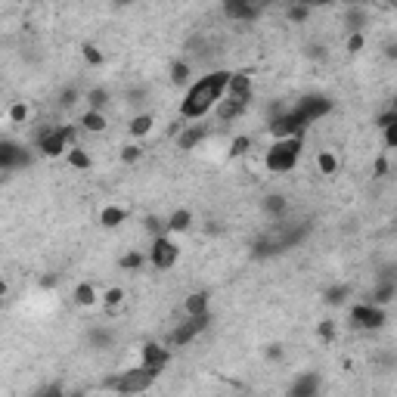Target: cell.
<instances>
[{"instance_id":"8992f818","label":"cell","mask_w":397,"mask_h":397,"mask_svg":"<svg viewBox=\"0 0 397 397\" xmlns=\"http://www.w3.org/2000/svg\"><path fill=\"white\" fill-rule=\"evenodd\" d=\"M251 97H255V81H251L249 71H230V81H227V90H223V99L233 103V106L249 109Z\"/></svg>"},{"instance_id":"52a82bcc","label":"cell","mask_w":397,"mask_h":397,"mask_svg":"<svg viewBox=\"0 0 397 397\" xmlns=\"http://www.w3.org/2000/svg\"><path fill=\"white\" fill-rule=\"evenodd\" d=\"M351 326L363 329V332L382 329V326H385V310L375 307V305H366V301H360V305L351 307Z\"/></svg>"},{"instance_id":"9a60e30c","label":"cell","mask_w":397,"mask_h":397,"mask_svg":"<svg viewBox=\"0 0 397 397\" xmlns=\"http://www.w3.org/2000/svg\"><path fill=\"white\" fill-rule=\"evenodd\" d=\"M183 316H208V295L205 292H193L183 301Z\"/></svg>"},{"instance_id":"ac0fdd59","label":"cell","mask_w":397,"mask_h":397,"mask_svg":"<svg viewBox=\"0 0 397 397\" xmlns=\"http://www.w3.org/2000/svg\"><path fill=\"white\" fill-rule=\"evenodd\" d=\"M190 75H193L190 60H177L174 66H171V84H174V88H183V84H193V81H190Z\"/></svg>"},{"instance_id":"603a6c76","label":"cell","mask_w":397,"mask_h":397,"mask_svg":"<svg viewBox=\"0 0 397 397\" xmlns=\"http://www.w3.org/2000/svg\"><path fill=\"white\" fill-rule=\"evenodd\" d=\"M316 171H320V174H335V171H338V158H335V153L323 149V153L316 155Z\"/></svg>"},{"instance_id":"5bb4252c","label":"cell","mask_w":397,"mask_h":397,"mask_svg":"<svg viewBox=\"0 0 397 397\" xmlns=\"http://www.w3.org/2000/svg\"><path fill=\"white\" fill-rule=\"evenodd\" d=\"M165 227H168V233H186V230L193 227V211L190 208H177V211H171V218L165 221Z\"/></svg>"},{"instance_id":"e0dca14e","label":"cell","mask_w":397,"mask_h":397,"mask_svg":"<svg viewBox=\"0 0 397 397\" xmlns=\"http://www.w3.org/2000/svg\"><path fill=\"white\" fill-rule=\"evenodd\" d=\"M106 125H109V121H106V112H84L81 118H78V127L88 134H103Z\"/></svg>"},{"instance_id":"5b68a950","label":"cell","mask_w":397,"mask_h":397,"mask_svg":"<svg viewBox=\"0 0 397 397\" xmlns=\"http://www.w3.org/2000/svg\"><path fill=\"white\" fill-rule=\"evenodd\" d=\"M180 261V249L171 236H155L149 242V251H146V264H153L155 270H171Z\"/></svg>"},{"instance_id":"4dcf8cb0","label":"cell","mask_w":397,"mask_h":397,"mask_svg":"<svg viewBox=\"0 0 397 397\" xmlns=\"http://www.w3.org/2000/svg\"><path fill=\"white\" fill-rule=\"evenodd\" d=\"M391 125H397V112L394 109H385L379 118H375V127H382V131H385V127H391Z\"/></svg>"},{"instance_id":"44dd1931","label":"cell","mask_w":397,"mask_h":397,"mask_svg":"<svg viewBox=\"0 0 397 397\" xmlns=\"http://www.w3.org/2000/svg\"><path fill=\"white\" fill-rule=\"evenodd\" d=\"M97 288H93V283H78L75 286V305H81V307H90V305H97Z\"/></svg>"},{"instance_id":"83f0119b","label":"cell","mask_w":397,"mask_h":397,"mask_svg":"<svg viewBox=\"0 0 397 397\" xmlns=\"http://www.w3.org/2000/svg\"><path fill=\"white\" fill-rule=\"evenodd\" d=\"M140 158H143V146H140V143H127V146L121 149V162L134 165V162H140Z\"/></svg>"},{"instance_id":"cb8c5ba5","label":"cell","mask_w":397,"mask_h":397,"mask_svg":"<svg viewBox=\"0 0 397 397\" xmlns=\"http://www.w3.org/2000/svg\"><path fill=\"white\" fill-rule=\"evenodd\" d=\"M69 165H71V168H78V171H88V168H90V155H88V149L71 146V149H69Z\"/></svg>"},{"instance_id":"7a4b0ae2","label":"cell","mask_w":397,"mask_h":397,"mask_svg":"<svg viewBox=\"0 0 397 397\" xmlns=\"http://www.w3.org/2000/svg\"><path fill=\"white\" fill-rule=\"evenodd\" d=\"M301 137H286V140H273V146L264 155V168L270 174H292L298 168L301 158Z\"/></svg>"},{"instance_id":"e575fe53","label":"cell","mask_w":397,"mask_h":397,"mask_svg":"<svg viewBox=\"0 0 397 397\" xmlns=\"http://www.w3.org/2000/svg\"><path fill=\"white\" fill-rule=\"evenodd\" d=\"M66 397H84V394H81V391H78V394H75V391H71V394H66Z\"/></svg>"},{"instance_id":"7c38bea8","label":"cell","mask_w":397,"mask_h":397,"mask_svg":"<svg viewBox=\"0 0 397 397\" xmlns=\"http://www.w3.org/2000/svg\"><path fill=\"white\" fill-rule=\"evenodd\" d=\"M288 397H320V375L316 372H301L288 388Z\"/></svg>"},{"instance_id":"ba28073f","label":"cell","mask_w":397,"mask_h":397,"mask_svg":"<svg viewBox=\"0 0 397 397\" xmlns=\"http://www.w3.org/2000/svg\"><path fill=\"white\" fill-rule=\"evenodd\" d=\"M28 162H32V153H28L22 143L0 140V171H19Z\"/></svg>"},{"instance_id":"d4e9b609","label":"cell","mask_w":397,"mask_h":397,"mask_svg":"<svg viewBox=\"0 0 397 397\" xmlns=\"http://www.w3.org/2000/svg\"><path fill=\"white\" fill-rule=\"evenodd\" d=\"M125 301V288H118V286H112V288H106V295H103V305L109 307V310H115Z\"/></svg>"},{"instance_id":"9c48e42d","label":"cell","mask_w":397,"mask_h":397,"mask_svg":"<svg viewBox=\"0 0 397 397\" xmlns=\"http://www.w3.org/2000/svg\"><path fill=\"white\" fill-rule=\"evenodd\" d=\"M168 363H171V351L165 348V344H158V342H146V344H143L140 366H146V370H153V372H162Z\"/></svg>"},{"instance_id":"d6a6232c","label":"cell","mask_w":397,"mask_h":397,"mask_svg":"<svg viewBox=\"0 0 397 397\" xmlns=\"http://www.w3.org/2000/svg\"><path fill=\"white\" fill-rule=\"evenodd\" d=\"M320 335H323V338H332V335H335V326H332V323L326 320V323L320 326Z\"/></svg>"},{"instance_id":"836d02e7","label":"cell","mask_w":397,"mask_h":397,"mask_svg":"<svg viewBox=\"0 0 397 397\" xmlns=\"http://www.w3.org/2000/svg\"><path fill=\"white\" fill-rule=\"evenodd\" d=\"M4 295H6V283H4V279H0V298H4Z\"/></svg>"},{"instance_id":"ffe728a7","label":"cell","mask_w":397,"mask_h":397,"mask_svg":"<svg viewBox=\"0 0 397 397\" xmlns=\"http://www.w3.org/2000/svg\"><path fill=\"white\" fill-rule=\"evenodd\" d=\"M310 16H314V6H307V4H288V6H286V19H288L292 25L307 22Z\"/></svg>"},{"instance_id":"2e32d148","label":"cell","mask_w":397,"mask_h":397,"mask_svg":"<svg viewBox=\"0 0 397 397\" xmlns=\"http://www.w3.org/2000/svg\"><path fill=\"white\" fill-rule=\"evenodd\" d=\"M125 221H127V211L121 205H106L103 211H99V227H106V230L121 227Z\"/></svg>"},{"instance_id":"3957f363","label":"cell","mask_w":397,"mask_h":397,"mask_svg":"<svg viewBox=\"0 0 397 397\" xmlns=\"http://www.w3.org/2000/svg\"><path fill=\"white\" fill-rule=\"evenodd\" d=\"M155 379H158V372L146 370V366H134V370H125V372L112 375V379H106L103 388L106 391H115L118 397H134V394L149 391L155 385Z\"/></svg>"},{"instance_id":"4316f807","label":"cell","mask_w":397,"mask_h":397,"mask_svg":"<svg viewBox=\"0 0 397 397\" xmlns=\"http://www.w3.org/2000/svg\"><path fill=\"white\" fill-rule=\"evenodd\" d=\"M143 264H146V255H140V251H127V255L121 258V267H125V270H140Z\"/></svg>"},{"instance_id":"f1b7e54d","label":"cell","mask_w":397,"mask_h":397,"mask_svg":"<svg viewBox=\"0 0 397 397\" xmlns=\"http://www.w3.org/2000/svg\"><path fill=\"white\" fill-rule=\"evenodd\" d=\"M81 56H84V62H88V66H99V62H103V53H99L93 44H84L81 47Z\"/></svg>"},{"instance_id":"484cf974","label":"cell","mask_w":397,"mask_h":397,"mask_svg":"<svg viewBox=\"0 0 397 397\" xmlns=\"http://www.w3.org/2000/svg\"><path fill=\"white\" fill-rule=\"evenodd\" d=\"M348 292H351L348 286H332L329 292L323 295V301H326V305H342V301L348 298Z\"/></svg>"},{"instance_id":"8fae6325","label":"cell","mask_w":397,"mask_h":397,"mask_svg":"<svg viewBox=\"0 0 397 397\" xmlns=\"http://www.w3.org/2000/svg\"><path fill=\"white\" fill-rule=\"evenodd\" d=\"M342 25H344V32L348 34H366V25H370V10L366 6H348L344 10V19H342Z\"/></svg>"},{"instance_id":"6da1fadb","label":"cell","mask_w":397,"mask_h":397,"mask_svg":"<svg viewBox=\"0 0 397 397\" xmlns=\"http://www.w3.org/2000/svg\"><path fill=\"white\" fill-rule=\"evenodd\" d=\"M227 81H230L227 69H214V71H208V75H202L199 81H193L190 88H186V97L180 99V118L199 121V118H205L208 112H214L218 103L223 99Z\"/></svg>"},{"instance_id":"30bf717a","label":"cell","mask_w":397,"mask_h":397,"mask_svg":"<svg viewBox=\"0 0 397 397\" xmlns=\"http://www.w3.org/2000/svg\"><path fill=\"white\" fill-rule=\"evenodd\" d=\"M261 13L264 6H255V4H239V0H227L223 4V19H230V22H255Z\"/></svg>"},{"instance_id":"277c9868","label":"cell","mask_w":397,"mask_h":397,"mask_svg":"<svg viewBox=\"0 0 397 397\" xmlns=\"http://www.w3.org/2000/svg\"><path fill=\"white\" fill-rule=\"evenodd\" d=\"M208 323H211V316H183V320L174 323V329L168 332L165 348L174 351V348H186V344H193L202 332L208 329Z\"/></svg>"},{"instance_id":"4fadbf2b","label":"cell","mask_w":397,"mask_h":397,"mask_svg":"<svg viewBox=\"0 0 397 397\" xmlns=\"http://www.w3.org/2000/svg\"><path fill=\"white\" fill-rule=\"evenodd\" d=\"M205 137H208V127L205 125H186L183 131H180L177 137V149H196L199 143H205Z\"/></svg>"},{"instance_id":"1f68e13d","label":"cell","mask_w":397,"mask_h":397,"mask_svg":"<svg viewBox=\"0 0 397 397\" xmlns=\"http://www.w3.org/2000/svg\"><path fill=\"white\" fill-rule=\"evenodd\" d=\"M366 44V34H348V53H360Z\"/></svg>"},{"instance_id":"d6986e66","label":"cell","mask_w":397,"mask_h":397,"mask_svg":"<svg viewBox=\"0 0 397 397\" xmlns=\"http://www.w3.org/2000/svg\"><path fill=\"white\" fill-rule=\"evenodd\" d=\"M153 125H155V118L149 112H143V115H137V118H131L127 134H131V137H146L149 131H153Z\"/></svg>"},{"instance_id":"7402d4cb","label":"cell","mask_w":397,"mask_h":397,"mask_svg":"<svg viewBox=\"0 0 397 397\" xmlns=\"http://www.w3.org/2000/svg\"><path fill=\"white\" fill-rule=\"evenodd\" d=\"M6 118H10V125H25V121L32 118V106H28L25 99H16V103L10 106V112H6Z\"/></svg>"},{"instance_id":"f546056e","label":"cell","mask_w":397,"mask_h":397,"mask_svg":"<svg viewBox=\"0 0 397 397\" xmlns=\"http://www.w3.org/2000/svg\"><path fill=\"white\" fill-rule=\"evenodd\" d=\"M249 149H251V140H249V137H236L233 146H230V155H245Z\"/></svg>"}]
</instances>
